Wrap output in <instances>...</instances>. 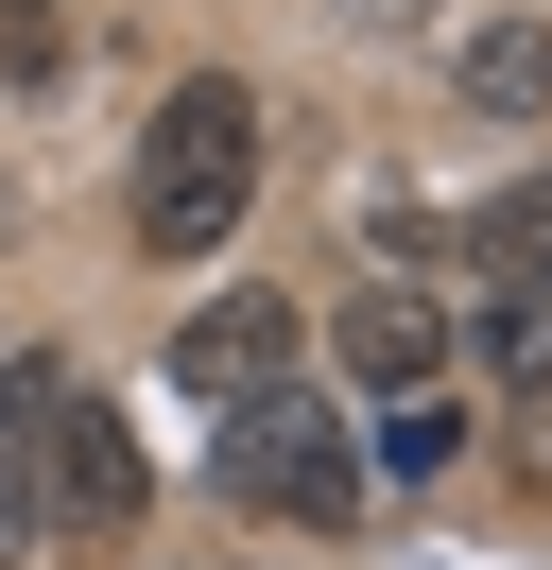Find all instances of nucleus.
<instances>
[{
    "label": "nucleus",
    "mask_w": 552,
    "mask_h": 570,
    "mask_svg": "<svg viewBox=\"0 0 552 570\" xmlns=\"http://www.w3.org/2000/svg\"><path fill=\"white\" fill-rule=\"evenodd\" d=\"M34 535H52V450H34V381H18L0 397V570H18Z\"/></svg>",
    "instance_id": "1a4fd4ad"
},
{
    "label": "nucleus",
    "mask_w": 552,
    "mask_h": 570,
    "mask_svg": "<svg viewBox=\"0 0 552 570\" xmlns=\"http://www.w3.org/2000/svg\"><path fill=\"white\" fill-rule=\"evenodd\" d=\"M448 466H466V397H379V484H448Z\"/></svg>",
    "instance_id": "6e6552de"
},
{
    "label": "nucleus",
    "mask_w": 552,
    "mask_h": 570,
    "mask_svg": "<svg viewBox=\"0 0 552 570\" xmlns=\"http://www.w3.org/2000/svg\"><path fill=\"white\" fill-rule=\"evenodd\" d=\"M241 208H259V87L190 70L156 121H138V259H225Z\"/></svg>",
    "instance_id": "f257e3e1"
},
{
    "label": "nucleus",
    "mask_w": 552,
    "mask_h": 570,
    "mask_svg": "<svg viewBox=\"0 0 552 570\" xmlns=\"http://www.w3.org/2000/svg\"><path fill=\"white\" fill-rule=\"evenodd\" d=\"M52 70H69V0H0V87L34 105Z\"/></svg>",
    "instance_id": "9b49d317"
},
{
    "label": "nucleus",
    "mask_w": 552,
    "mask_h": 570,
    "mask_svg": "<svg viewBox=\"0 0 552 570\" xmlns=\"http://www.w3.org/2000/svg\"><path fill=\"white\" fill-rule=\"evenodd\" d=\"M448 87H466V121H552V18H466Z\"/></svg>",
    "instance_id": "423d86ee"
},
{
    "label": "nucleus",
    "mask_w": 552,
    "mask_h": 570,
    "mask_svg": "<svg viewBox=\"0 0 552 570\" xmlns=\"http://www.w3.org/2000/svg\"><path fill=\"white\" fill-rule=\"evenodd\" d=\"M225 484L259 501V519H294V535H345V519H363V450H345V397H294V381L225 397Z\"/></svg>",
    "instance_id": "f03ea898"
},
{
    "label": "nucleus",
    "mask_w": 552,
    "mask_h": 570,
    "mask_svg": "<svg viewBox=\"0 0 552 570\" xmlns=\"http://www.w3.org/2000/svg\"><path fill=\"white\" fill-rule=\"evenodd\" d=\"M294 294H190V312H172V397H207V415H225V397H259V381H294Z\"/></svg>",
    "instance_id": "20e7f679"
},
{
    "label": "nucleus",
    "mask_w": 552,
    "mask_h": 570,
    "mask_svg": "<svg viewBox=\"0 0 552 570\" xmlns=\"http://www.w3.org/2000/svg\"><path fill=\"white\" fill-rule=\"evenodd\" d=\"M466 346H483V381H501V397H552V277H501Z\"/></svg>",
    "instance_id": "0eeeda50"
},
{
    "label": "nucleus",
    "mask_w": 552,
    "mask_h": 570,
    "mask_svg": "<svg viewBox=\"0 0 552 570\" xmlns=\"http://www.w3.org/2000/svg\"><path fill=\"white\" fill-rule=\"evenodd\" d=\"M466 259H483V277H552V174L483 190V208H466Z\"/></svg>",
    "instance_id": "9d476101"
},
{
    "label": "nucleus",
    "mask_w": 552,
    "mask_h": 570,
    "mask_svg": "<svg viewBox=\"0 0 552 570\" xmlns=\"http://www.w3.org/2000/svg\"><path fill=\"white\" fill-rule=\"evenodd\" d=\"M34 450H52V535H138V501H156V466H138L121 397H87L69 363H34Z\"/></svg>",
    "instance_id": "7ed1b4c3"
},
{
    "label": "nucleus",
    "mask_w": 552,
    "mask_h": 570,
    "mask_svg": "<svg viewBox=\"0 0 552 570\" xmlns=\"http://www.w3.org/2000/svg\"><path fill=\"white\" fill-rule=\"evenodd\" d=\"M328 363H345L363 397H414V381H448V312H432L414 277H363V294L328 312Z\"/></svg>",
    "instance_id": "39448f33"
}]
</instances>
